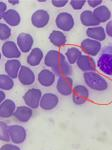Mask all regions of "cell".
I'll return each instance as SVG.
<instances>
[{
  "mask_svg": "<svg viewBox=\"0 0 112 150\" xmlns=\"http://www.w3.org/2000/svg\"><path fill=\"white\" fill-rule=\"evenodd\" d=\"M83 78L90 94L96 95L97 93H109L112 89L111 82L95 71L84 73Z\"/></svg>",
  "mask_w": 112,
  "mask_h": 150,
  "instance_id": "1",
  "label": "cell"
},
{
  "mask_svg": "<svg viewBox=\"0 0 112 150\" xmlns=\"http://www.w3.org/2000/svg\"><path fill=\"white\" fill-rule=\"evenodd\" d=\"M110 50L111 47L104 50L97 61V67L99 70L108 76H112V52Z\"/></svg>",
  "mask_w": 112,
  "mask_h": 150,
  "instance_id": "2",
  "label": "cell"
},
{
  "mask_svg": "<svg viewBox=\"0 0 112 150\" xmlns=\"http://www.w3.org/2000/svg\"><path fill=\"white\" fill-rule=\"evenodd\" d=\"M55 24L57 28L60 29V31L68 32L74 27L75 20L73 18V15L69 12H60L55 19Z\"/></svg>",
  "mask_w": 112,
  "mask_h": 150,
  "instance_id": "3",
  "label": "cell"
},
{
  "mask_svg": "<svg viewBox=\"0 0 112 150\" xmlns=\"http://www.w3.org/2000/svg\"><path fill=\"white\" fill-rule=\"evenodd\" d=\"M42 92L38 88H30L28 89L23 95V100L25 105L30 107L31 109H36L40 107V101L42 98Z\"/></svg>",
  "mask_w": 112,
  "mask_h": 150,
  "instance_id": "4",
  "label": "cell"
},
{
  "mask_svg": "<svg viewBox=\"0 0 112 150\" xmlns=\"http://www.w3.org/2000/svg\"><path fill=\"white\" fill-rule=\"evenodd\" d=\"M101 42L90 39V38H85V39L81 41V44H80V48H81L82 51L86 55L91 57L99 54V52L101 50Z\"/></svg>",
  "mask_w": 112,
  "mask_h": 150,
  "instance_id": "5",
  "label": "cell"
},
{
  "mask_svg": "<svg viewBox=\"0 0 112 150\" xmlns=\"http://www.w3.org/2000/svg\"><path fill=\"white\" fill-rule=\"evenodd\" d=\"M71 96L72 101L75 105H82L85 102H87V100L90 97L89 89L83 85H76L73 88Z\"/></svg>",
  "mask_w": 112,
  "mask_h": 150,
  "instance_id": "6",
  "label": "cell"
},
{
  "mask_svg": "<svg viewBox=\"0 0 112 150\" xmlns=\"http://www.w3.org/2000/svg\"><path fill=\"white\" fill-rule=\"evenodd\" d=\"M9 136H10L11 142L14 144H21L26 140L27 137V131L21 125H10L9 126Z\"/></svg>",
  "mask_w": 112,
  "mask_h": 150,
  "instance_id": "7",
  "label": "cell"
},
{
  "mask_svg": "<svg viewBox=\"0 0 112 150\" xmlns=\"http://www.w3.org/2000/svg\"><path fill=\"white\" fill-rule=\"evenodd\" d=\"M50 14L44 9H38L31 16V23L36 28H43L49 23Z\"/></svg>",
  "mask_w": 112,
  "mask_h": 150,
  "instance_id": "8",
  "label": "cell"
},
{
  "mask_svg": "<svg viewBox=\"0 0 112 150\" xmlns=\"http://www.w3.org/2000/svg\"><path fill=\"white\" fill-rule=\"evenodd\" d=\"M2 54L7 59H17L21 56V51L19 49L17 43L11 40H7L2 45Z\"/></svg>",
  "mask_w": 112,
  "mask_h": 150,
  "instance_id": "9",
  "label": "cell"
},
{
  "mask_svg": "<svg viewBox=\"0 0 112 150\" xmlns=\"http://www.w3.org/2000/svg\"><path fill=\"white\" fill-rule=\"evenodd\" d=\"M73 79L70 76L59 77L56 83L57 92L63 96H69L73 92Z\"/></svg>",
  "mask_w": 112,
  "mask_h": 150,
  "instance_id": "10",
  "label": "cell"
},
{
  "mask_svg": "<svg viewBox=\"0 0 112 150\" xmlns=\"http://www.w3.org/2000/svg\"><path fill=\"white\" fill-rule=\"evenodd\" d=\"M34 39L33 36L29 33L22 32L17 36V45H18L19 49L23 53H30L31 50L33 49Z\"/></svg>",
  "mask_w": 112,
  "mask_h": 150,
  "instance_id": "11",
  "label": "cell"
},
{
  "mask_svg": "<svg viewBox=\"0 0 112 150\" xmlns=\"http://www.w3.org/2000/svg\"><path fill=\"white\" fill-rule=\"evenodd\" d=\"M78 68L82 72L86 73V72H94L96 70V63L93 57L88 56L86 54H82L79 57V59L76 62Z\"/></svg>",
  "mask_w": 112,
  "mask_h": 150,
  "instance_id": "12",
  "label": "cell"
},
{
  "mask_svg": "<svg viewBox=\"0 0 112 150\" xmlns=\"http://www.w3.org/2000/svg\"><path fill=\"white\" fill-rule=\"evenodd\" d=\"M58 103H59V98L54 93H44L42 95L40 101V107L41 109L49 111L53 110L55 107H57Z\"/></svg>",
  "mask_w": 112,
  "mask_h": 150,
  "instance_id": "13",
  "label": "cell"
},
{
  "mask_svg": "<svg viewBox=\"0 0 112 150\" xmlns=\"http://www.w3.org/2000/svg\"><path fill=\"white\" fill-rule=\"evenodd\" d=\"M35 74H34L33 70L28 66L22 65L20 71L18 75V80L22 85L24 86H30L35 82Z\"/></svg>",
  "mask_w": 112,
  "mask_h": 150,
  "instance_id": "14",
  "label": "cell"
},
{
  "mask_svg": "<svg viewBox=\"0 0 112 150\" xmlns=\"http://www.w3.org/2000/svg\"><path fill=\"white\" fill-rule=\"evenodd\" d=\"M52 71L54 72L55 75H58L59 77H67L72 73L71 64L67 61V59L64 54L61 53L59 62H58L57 66H56Z\"/></svg>",
  "mask_w": 112,
  "mask_h": 150,
  "instance_id": "15",
  "label": "cell"
},
{
  "mask_svg": "<svg viewBox=\"0 0 112 150\" xmlns=\"http://www.w3.org/2000/svg\"><path fill=\"white\" fill-rule=\"evenodd\" d=\"M21 67H22V65L18 59H9L4 64V70H5L6 74L9 77H11L12 79L18 78Z\"/></svg>",
  "mask_w": 112,
  "mask_h": 150,
  "instance_id": "16",
  "label": "cell"
},
{
  "mask_svg": "<svg viewBox=\"0 0 112 150\" xmlns=\"http://www.w3.org/2000/svg\"><path fill=\"white\" fill-rule=\"evenodd\" d=\"M38 82L44 87H50L54 84L56 80V75L52 70L49 69H42L38 73L37 76Z\"/></svg>",
  "mask_w": 112,
  "mask_h": 150,
  "instance_id": "17",
  "label": "cell"
},
{
  "mask_svg": "<svg viewBox=\"0 0 112 150\" xmlns=\"http://www.w3.org/2000/svg\"><path fill=\"white\" fill-rule=\"evenodd\" d=\"M32 115H33V109H31L30 107L25 105V106H18L16 108V111L14 113L13 117L15 118L17 121L25 123L28 122L32 118Z\"/></svg>",
  "mask_w": 112,
  "mask_h": 150,
  "instance_id": "18",
  "label": "cell"
},
{
  "mask_svg": "<svg viewBox=\"0 0 112 150\" xmlns=\"http://www.w3.org/2000/svg\"><path fill=\"white\" fill-rule=\"evenodd\" d=\"M1 19H3L4 22H5L7 25H9L11 27H14V26H18L21 22V17L19 12L15 10V9H8L4 15H2Z\"/></svg>",
  "mask_w": 112,
  "mask_h": 150,
  "instance_id": "19",
  "label": "cell"
},
{
  "mask_svg": "<svg viewBox=\"0 0 112 150\" xmlns=\"http://www.w3.org/2000/svg\"><path fill=\"white\" fill-rule=\"evenodd\" d=\"M16 104L12 99H6L0 104V116L1 118H9L14 115L16 111Z\"/></svg>",
  "mask_w": 112,
  "mask_h": 150,
  "instance_id": "20",
  "label": "cell"
},
{
  "mask_svg": "<svg viewBox=\"0 0 112 150\" xmlns=\"http://www.w3.org/2000/svg\"><path fill=\"white\" fill-rule=\"evenodd\" d=\"M86 35L90 39H93L99 42H102L106 39V32L105 28L102 26H95V27H89L86 29Z\"/></svg>",
  "mask_w": 112,
  "mask_h": 150,
  "instance_id": "21",
  "label": "cell"
},
{
  "mask_svg": "<svg viewBox=\"0 0 112 150\" xmlns=\"http://www.w3.org/2000/svg\"><path fill=\"white\" fill-rule=\"evenodd\" d=\"M43 58H44L43 51L40 48L35 47V48H33L30 51V53L28 54L27 58H26V61H27V63L30 65V66L35 67V66H38V65L41 63Z\"/></svg>",
  "mask_w": 112,
  "mask_h": 150,
  "instance_id": "22",
  "label": "cell"
},
{
  "mask_svg": "<svg viewBox=\"0 0 112 150\" xmlns=\"http://www.w3.org/2000/svg\"><path fill=\"white\" fill-rule=\"evenodd\" d=\"M60 56H61V52L57 51V50H48V52L44 56L45 65L51 68V70H53L57 66L60 60Z\"/></svg>",
  "mask_w": 112,
  "mask_h": 150,
  "instance_id": "23",
  "label": "cell"
},
{
  "mask_svg": "<svg viewBox=\"0 0 112 150\" xmlns=\"http://www.w3.org/2000/svg\"><path fill=\"white\" fill-rule=\"evenodd\" d=\"M80 21H81L82 25L86 26V27H95L99 26L98 20L94 16L93 11L91 10H85L80 14Z\"/></svg>",
  "mask_w": 112,
  "mask_h": 150,
  "instance_id": "24",
  "label": "cell"
},
{
  "mask_svg": "<svg viewBox=\"0 0 112 150\" xmlns=\"http://www.w3.org/2000/svg\"><path fill=\"white\" fill-rule=\"evenodd\" d=\"M94 16L98 20L99 23H103L109 21L111 18V11L106 5H100L93 10Z\"/></svg>",
  "mask_w": 112,
  "mask_h": 150,
  "instance_id": "25",
  "label": "cell"
},
{
  "mask_svg": "<svg viewBox=\"0 0 112 150\" xmlns=\"http://www.w3.org/2000/svg\"><path fill=\"white\" fill-rule=\"evenodd\" d=\"M49 41L54 46L61 47L64 46L67 43V37L65 36L64 32L60 30H53L49 34Z\"/></svg>",
  "mask_w": 112,
  "mask_h": 150,
  "instance_id": "26",
  "label": "cell"
},
{
  "mask_svg": "<svg viewBox=\"0 0 112 150\" xmlns=\"http://www.w3.org/2000/svg\"><path fill=\"white\" fill-rule=\"evenodd\" d=\"M82 55L81 50L77 47H69L65 52V57H66L67 61L70 64H75L77 62V60L79 59V57Z\"/></svg>",
  "mask_w": 112,
  "mask_h": 150,
  "instance_id": "27",
  "label": "cell"
},
{
  "mask_svg": "<svg viewBox=\"0 0 112 150\" xmlns=\"http://www.w3.org/2000/svg\"><path fill=\"white\" fill-rule=\"evenodd\" d=\"M14 87V81L7 74L0 75V90L8 91Z\"/></svg>",
  "mask_w": 112,
  "mask_h": 150,
  "instance_id": "28",
  "label": "cell"
},
{
  "mask_svg": "<svg viewBox=\"0 0 112 150\" xmlns=\"http://www.w3.org/2000/svg\"><path fill=\"white\" fill-rule=\"evenodd\" d=\"M11 36V28L6 23H0V39L3 41H7Z\"/></svg>",
  "mask_w": 112,
  "mask_h": 150,
  "instance_id": "29",
  "label": "cell"
},
{
  "mask_svg": "<svg viewBox=\"0 0 112 150\" xmlns=\"http://www.w3.org/2000/svg\"><path fill=\"white\" fill-rule=\"evenodd\" d=\"M0 138L4 142H10V136H9V126L5 122L0 123Z\"/></svg>",
  "mask_w": 112,
  "mask_h": 150,
  "instance_id": "30",
  "label": "cell"
},
{
  "mask_svg": "<svg viewBox=\"0 0 112 150\" xmlns=\"http://www.w3.org/2000/svg\"><path fill=\"white\" fill-rule=\"evenodd\" d=\"M69 3L74 10H80L85 5L86 1L85 0H71V1H69Z\"/></svg>",
  "mask_w": 112,
  "mask_h": 150,
  "instance_id": "31",
  "label": "cell"
},
{
  "mask_svg": "<svg viewBox=\"0 0 112 150\" xmlns=\"http://www.w3.org/2000/svg\"><path fill=\"white\" fill-rule=\"evenodd\" d=\"M0 150H21V149H20V147L17 146V144L5 143L0 147Z\"/></svg>",
  "mask_w": 112,
  "mask_h": 150,
  "instance_id": "32",
  "label": "cell"
},
{
  "mask_svg": "<svg viewBox=\"0 0 112 150\" xmlns=\"http://www.w3.org/2000/svg\"><path fill=\"white\" fill-rule=\"evenodd\" d=\"M68 0H52L51 3L54 7H57V8H62V7L66 6L68 4Z\"/></svg>",
  "mask_w": 112,
  "mask_h": 150,
  "instance_id": "33",
  "label": "cell"
},
{
  "mask_svg": "<svg viewBox=\"0 0 112 150\" xmlns=\"http://www.w3.org/2000/svg\"><path fill=\"white\" fill-rule=\"evenodd\" d=\"M87 3H88L89 6L93 7V8L95 9L98 6L102 5V0H88V1H87Z\"/></svg>",
  "mask_w": 112,
  "mask_h": 150,
  "instance_id": "34",
  "label": "cell"
},
{
  "mask_svg": "<svg viewBox=\"0 0 112 150\" xmlns=\"http://www.w3.org/2000/svg\"><path fill=\"white\" fill-rule=\"evenodd\" d=\"M105 32H106L107 35L110 36V37L112 38V20L107 22L106 27H105Z\"/></svg>",
  "mask_w": 112,
  "mask_h": 150,
  "instance_id": "35",
  "label": "cell"
},
{
  "mask_svg": "<svg viewBox=\"0 0 112 150\" xmlns=\"http://www.w3.org/2000/svg\"><path fill=\"white\" fill-rule=\"evenodd\" d=\"M8 10L7 9V5H6V3L4 1H1L0 2V17H1L2 15H4V13Z\"/></svg>",
  "mask_w": 112,
  "mask_h": 150,
  "instance_id": "36",
  "label": "cell"
},
{
  "mask_svg": "<svg viewBox=\"0 0 112 150\" xmlns=\"http://www.w3.org/2000/svg\"><path fill=\"white\" fill-rule=\"evenodd\" d=\"M6 94H5V92H4L3 90H0V102H4V101L6 100Z\"/></svg>",
  "mask_w": 112,
  "mask_h": 150,
  "instance_id": "37",
  "label": "cell"
},
{
  "mask_svg": "<svg viewBox=\"0 0 112 150\" xmlns=\"http://www.w3.org/2000/svg\"><path fill=\"white\" fill-rule=\"evenodd\" d=\"M9 3L13 4V5H17L19 3V0H16V1H13V0H9Z\"/></svg>",
  "mask_w": 112,
  "mask_h": 150,
  "instance_id": "38",
  "label": "cell"
}]
</instances>
